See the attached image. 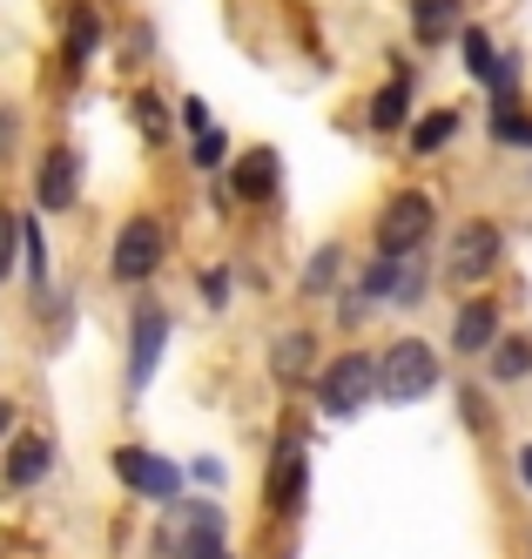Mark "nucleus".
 <instances>
[{
  "label": "nucleus",
  "mask_w": 532,
  "mask_h": 559,
  "mask_svg": "<svg viewBox=\"0 0 532 559\" xmlns=\"http://www.w3.org/2000/svg\"><path fill=\"white\" fill-rule=\"evenodd\" d=\"M270 371H276L283 384H304V378L317 371V331H283V337L270 344Z\"/></svg>",
  "instance_id": "nucleus-16"
},
{
  "label": "nucleus",
  "mask_w": 532,
  "mask_h": 559,
  "mask_svg": "<svg viewBox=\"0 0 532 559\" xmlns=\"http://www.w3.org/2000/svg\"><path fill=\"white\" fill-rule=\"evenodd\" d=\"M452 135H459V115H452V108L418 115V122H412V155H438V148H452Z\"/></svg>",
  "instance_id": "nucleus-18"
},
{
  "label": "nucleus",
  "mask_w": 532,
  "mask_h": 559,
  "mask_svg": "<svg viewBox=\"0 0 532 559\" xmlns=\"http://www.w3.org/2000/svg\"><path fill=\"white\" fill-rule=\"evenodd\" d=\"M357 297H364V304H391V310H412V304L425 297V270H418V250H412V257H385V250H378V263L364 270Z\"/></svg>",
  "instance_id": "nucleus-6"
},
{
  "label": "nucleus",
  "mask_w": 532,
  "mask_h": 559,
  "mask_svg": "<svg viewBox=\"0 0 532 559\" xmlns=\"http://www.w3.org/2000/svg\"><path fill=\"white\" fill-rule=\"evenodd\" d=\"M14 243H21V216L0 210V284H8V270H14Z\"/></svg>",
  "instance_id": "nucleus-25"
},
{
  "label": "nucleus",
  "mask_w": 532,
  "mask_h": 559,
  "mask_svg": "<svg viewBox=\"0 0 532 559\" xmlns=\"http://www.w3.org/2000/svg\"><path fill=\"white\" fill-rule=\"evenodd\" d=\"M431 223H438V203H431V195H425V189H398L391 203L378 210V250H385V257H412V250H425Z\"/></svg>",
  "instance_id": "nucleus-4"
},
{
  "label": "nucleus",
  "mask_w": 532,
  "mask_h": 559,
  "mask_svg": "<svg viewBox=\"0 0 532 559\" xmlns=\"http://www.w3.org/2000/svg\"><path fill=\"white\" fill-rule=\"evenodd\" d=\"M135 129H142L149 142H162V135H169V108H162L155 95H135Z\"/></svg>",
  "instance_id": "nucleus-24"
},
{
  "label": "nucleus",
  "mask_w": 532,
  "mask_h": 559,
  "mask_svg": "<svg viewBox=\"0 0 532 559\" xmlns=\"http://www.w3.org/2000/svg\"><path fill=\"white\" fill-rule=\"evenodd\" d=\"M276 182H283L276 148H250V155H236V163H229V195H236V203H270Z\"/></svg>",
  "instance_id": "nucleus-12"
},
{
  "label": "nucleus",
  "mask_w": 532,
  "mask_h": 559,
  "mask_svg": "<svg viewBox=\"0 0 532 559\" xmlns=\"http://www.w3.org/2000/svg\"><path fill=\"white\" fill-rule=\"evenodd\" d=\"M162 357H169V310L135 304V317H129V384L135 391L162 371Z\"/></svg>",
  "instance_id": "nucleus-7"
},
{
  "label": "nucleus",
  "mask_w": 532,
  "mask_h": 559,
  "mask_svg": "<svg viewBox=\"0 0 532 559\" xmlns=\"http://www.w3.org/2000/svg\"><path fill=\"white\" fill-rule=\"evenodd\" d=\"M412 34H418L425 48L465 34V0H412Z\"/></svg>",
  "instance_id": "nucleus-15"
},
{
  "label": "nucleus",
  "mask_w": 532,
  "mask_h": 559,
  "mask_svg": "<svg viewBox=\"0 0 532 559\" xmlns=\"http://www.w3.org/2000/svg\"><path fill=\"white\" fill-rule=\"evenodd\" d=\"M95 48H102V14L74 8V14H68V61H74V68H88Z\"/></svg>",
  "instance_id": "nucleus-19"
},
{
  "label": "nucleus",
  "mask_w": 532,
  "mask_h": 559,
  "mask_svg": "<svg viewBox=\"0 0 532 559\" xmlns=\"http://www.w3.org/2000/svg\"><path fill=\"white\" fill-rule=\"evenodd\" d=\"M519 478H525V492H532V445L519 452Z\"/></svg>",
  "instance_id": "nucleus-31"
},
{
  "label": "nucleus",
  "mask_w": 532,
  "mask_h": 559,
  "mask_svg": "<svg viewBox=\"0 0 532 559\" xmlns=\"http://www.w3.org/2000/svg\"><path fill=\"white\" fill-rule=\"evenodd\" d=\"M499 257H506V229L493 216H472V223H459L452 250H445V276L452 284H485L499 270Z\"/></svg>",
  "instance_id": "nucleus-5"
},
{
  "label": "nucleus",
  "mask_w": 532,
  "mask_h": 559,
  "mask_svg": "<svg viewBox=\"0 0 532 559\" xmlns=\"http://www.w3.org/2000/svg\"><path fill=\"white\" fill-rule=\"evenodd\" d=\"M438 378H445V365L425 337H398L378 350V397L385 405H418V397L438 391Z\"/></svg>",
  "instance_id": "nucleus-1"
},
{
  "label": "nucleus",
  "mask_w": 532,
  "mask_h": 559,
  "mask_svg": "<svg viewBox=\"0 0 532 559\" xmlns=\"http://www.w3.org/2000/svg\"><path fill=\"white\" fill-rule=\"evenodd\" d=\"M21 250H27V276L40 284V276H48V243H40V229H34V223H21Z\"/></svg>",
  "instance_id": "nucleus-26"
},
{
  "label": "nucleus",
  "mask_w": 532,
  "mask_h": 559,
  "mask_svg": "<svg viewBox=\"0 0 532 559\" xmlns=\"http://www.w3.org/2000/svg\"><path fill=\"white\" fill-rule=\"evenodd\" d=\"M404 115H412V82H404V74H391V82L371 95V129L391 135V129H404Z\"/></svg>",
  "instance_id": "nucleus-17"
},
{
  "label": "nucleus",
  "mask_w": 532,
  "mask_h": 559,
  "mask_svg": "<svg viewBox=\"0 0 532 559\" xmlns=\"http://www.w3.org/2000/svg\"><path fill=\"white\" fill-rule=\"evenodd\" d=\"M169 257V223L162 216H129L115 229V250H108V276L115 284H149Z\"/></svg>",
  "instance_id": "nucleus-3"
},
{
  "label": "nucleus",
  "mask_w": 532,
  "mask_h": 559,
  "mask_svg": "<svg viewBox=\"0 0 532 559\" xmlns=\"http://www.w3.org/2000/svg\"><path fill=\"white\" fill-rule=\"evenodd\" d=\"M499 344V304L493 297H465L459 317H452V350L459 357H485Z\"/></svg>",
  "instance_id": "nucleus-11"
},
{
  "label": "nucleus",
  "mask_w": 532,
  "mask_h": 559,
  "mask_svg": "<svg viewBox=\"0 0 532 559\" xmlns=\"http://www.w3.org/2000/svg\"><path fill=\"white\" fill-rule=\"evenodd\" d=\"M459 41H465V68L478 74V82H485V74H493L499 68V48H493V34H485V27H465L459 34Z\"/></svg>",
  "instance_id": "nucleus-23"
},
{
  "label": "nucleus",
  "mask_w": 532,
  "mask_h": 559,
  "mask_svg": "<svg viewBox=\"0 0 532 559\" xmlns=\"http://www.w3.org/2000/svg\"><path fill=\"white\" fill-rule=\"evenodd\" d=\"M202 559H229V546H216V552H202Z\"/></svg>",
  "instance_id": "nucleus-33"
},
{
  "label": "nucleus",
  "mask_w": 532,
  "mask_h": 559,
  "mask_svg": "<svg viewBox=\"0 0 532 559\" xmlns=\"http://www.w3.org/2000/svg\"><path fill=\"white\" fill-rule=\"evenodd\" d=\"M202 297L223 310V304H229V276H223V270H202Z\"/></svg>",
  "instance_id": "nucleus-29"
},
{
  "label": "nucleus",
  "mask_w": 532,
  "mask_h": 559,
  "mask_svg": "<svg viewBox=\"0 0 532 559\" xmlns=\"http://www.w3.org/2000/svg\"><path fill=\"white\" fill-rule=\"evenodd\" d=\"M310 492V459H304V438H276L270 472H263V506L270 512H297Z\"/></svg>",
  "instance_id": "nucleus-8"
},
{
  "label": "nucleus",
  "mask_w": 532,
  "mask_h": 559,
  "mask_svg": "<svg viewBox=\"0 0 532 559\" xmlns=\"http://www.w3.org/2000/svg\"><path fill=\"white\" fill-rule=\"evenodd\" d=\"M493 135H499L506 148H532V115H519L512 102H499V108H493Z\"/></svg>",
  "instance_id": "nucleus-22"
},
{
  "label": "nucleus",
  "mask_w": 532,
  "mask_h": 559,
  "mask_svg": "<svg viewBox=\"0 0 532 559\" xmlns=\"http://www.w3.org/2000/svg\"><path fill=\"white\" fill-rule=\"evenodd\" d=\"M115 478L129 492H142V499H176L182 492V472L169 465V459H155V452H142V445H115Z\"/></svg>",
  "instance_id": "nucleus-9"
},
{
  "label": "nucleus",
  "mask_w": 532,
  "mask_h": 559,
  "mask_svg": "<svg viewBox=\"0 0 532 559\" xmlns=\"http://www.w3.org/2000/svg\"><path fill=\"white\" fill-rule=\"evenodd\" d=\"M48 472H55V438H48V431H21V438H8V459H0V478H8V492L40 486Z\"/></svg>",
  "instance_id": "nucleus-10"
},
{
  "label": "nucleus",
  "mask_w": 532,
  "mask_h": 559,
  "mask_svg": "<svg viewBox=\"0 0 532 559\" xmlns=\"http://www.w3.org/2000/svg\"><path fill=\"white\" fill-rule=\"evenodd\" d=\"M378 397V350H338L317 371V412L323 418H357Z\"/></svg>",
  "instance_id": "nucleus-2"
},
{
  "label": "nucleus",
  "mask_w": 532,
  "mask_h": 559,
  "mask_svg": "<svg viewBox=\"0 0 532 559\" xmlns=\"http://www.w3.org/2000/svg\"><path fill=\"white\" fill-rule=\"evenodd\" d=\"M8 425H14V405H8V397H0V438H8Z\"/></svg>",
  "instance_id": "nucleus-32"
},
{
  "label": "nucleus",
  "mask_w": 532,
  "mask_h": 559,
  "mask_svg": "<svg viewBox=\"0 0 532 559\" xmlns=\"http://www.w3.org/2000/svg\"><path fill=\"white\" fill-rule=\"evenodd\" d=\"M74 195H81V155H74V148H48V155H40L34 203H40V210H68Z\"/></svg>",
  "instance_id": "nucleus-13"
},
{
  "label": "nucleus",
  "mask_w": 532,
  "mask_h": 559,
  "mask_svg": "<svg viewBox=\"0 0 532 559\" xmlns=\"http://www.w3.org/2000/svg\"><path fill=\"white\" fill-rule=\"evenodd\" d=\"M189 472H196V486H229V465L223 459H196Z\"/></svg>",
  "instance_id": "nucleus-28"
},
{
  "label": "nucleus",
  "mask_w": 532,
  "mask_h": 559,
  "mask_svg": "<svg viewBox=\"0 0 532 559\" xmlns=\"http://www.w3.org/2000/svg\"><path fill=\"white\" fill-rule=\"evenodd\" d=\"M189 155H196V169H216V163H223V129H202V135L189 142Z\"/></svg>",
  "instance_id": "nucleus-27"
},
{
  "label": "nucleus",
  "mask_w": 532,
  "mask_h": 559,
  "mask_svg": "<svg viewBox=\"0 0 532 559\" xmlns=\"http://www.w3.org/2000/svg\"><path fill=\"white\" fill-rule=\"evenodd\" d=\"M216 546H223V512H216V506H182V512H176L169 552H176V559H202V552H216Z\"/></svg>",
  "instance_id": "nucleus-14"
},
{
  "label": "nucleus",
  "mask_w": 532,
  "mask_h": 559,
  "mask_svg": "<svg viewBox=\"0 0 532 559\" xmlns=\"http://www.w3.org/2000/svg\"><path fill=\"white\" fill-rule=\"evenodd\" d=\"M485 357H493V378H499V384H512V378H525V371H532V337H499Z\"/></svg>",
  "instance_id": "nucleus-20"
},
{
  "label": "nucleus",
  "mask_w": 532,
  "mask_h": 559,
  "mask_svg": "<svg viewBox=\"0 0 532 559\" xmlns=\"http://www.w3.org/2000/svg\"><path fill=\"white\" fill-rule=\"evenodd\" d=\"M182 129L202 135V129H210V108H202V102H182Z\"/></svg>",
  "instance_id": "nucleus-30"
},
{
  "label": "nucleus",
  "mask_w": 532,
  "mask_h": 559,
  "mask_svg": "<svg viewBox=\"0 0 532 559\" xmlns=\"http://www.w3.org/2000/svg\"><path fill=\"white\" fill-rule=\"evenodd\" d=\"M338 276H344V257H338V243H323V250L304 263V297H323Z\"/></svg>",
  "instance_id": "nucleus-21"
}]
</instances>
